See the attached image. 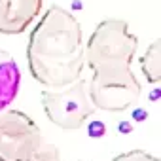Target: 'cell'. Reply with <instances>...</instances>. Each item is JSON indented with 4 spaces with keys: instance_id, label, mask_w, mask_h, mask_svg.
<instances>
[{
    "instance_id": "1",
    "label": "cell",
    "mask_w": 161,
    "mask_h": 161,
    "mask_svg": "<svg viewBox=\"0 0 161 161\" xmlns=\"http://www.w3.org/2000/svg\"><path fill=\"white\" fill-rule=\"evenodd\" d=\"M138 38L123 19H104L86 44V64L91 68L89 97L97 110L125 112L142 93L140 82L131 70Z\"/></svg>"
},
{
    "instance_id": "2",
    "label": "cell",
    "mask_w": 161,
    "mask_h": 161,
    "mask_svg": "<svg viewBox=\"0 0 161 161\" xmlns=\"http://www.w3.org/2000/svg\"><path fill=\"white\" fill-rule=\"evenodd\" d=\"M31 76L49 89H61L82 78L86 42L76 15L51 6L36 23L27 46Z\"/></svg>"
},
{
    "instance_id": "3",
    "label": "cell",
    "mask_w": 161,
    "mask_h": 161,
    "mask_svg": "<svg viewBox=\"0 0 161 161\" xmlns=\"http://www.w3.org/2000/svg\"><path fill=\"white\" fill-rule=\"evenodd\" d=\"M0 161H61V153L55 144L44 138L31 116L21 110H2Z\"/></svg>"
},
{
    "instance_id": "4",
    "label": "cell",
    "mask_w": 161,
    "mask_h": 161,
    "mask_svg": "<svg viewBox=\"0 0 161 161\" xmlns=\"http://www.w3.org/2000/svg\"><path fill=\"white\" fill-rule=\"evenodd\" d=\"M42 106L47 119L64 131L80 129L97 110L89 97L87 82L82 78L66 87L42 91Z\"/></svg>"
},
{
    "instance_id": "5",
    "label": "cell",
    "mask_w": 161,
    "mask_h": 161,
    "mask_svg": "<svg viewBox=\"0 0 161 161\" xmlns=\"http://www.w3.org/2000/svg\"><path fill=\"white\" fill-rule=\"evenodd\" d=\"M44 0H0V34H21L40 15Z\"/></svg>"
},
{
    "instance_id": "6",
    "label": "cell",
    "mask_w": 161,
    "mask_h": 161,
    "mask_svg": "<svg viewBox=\"0 0 161 161\" xmlns=\"http://www.w3.org/2000/svg\"><path fill=\"white\" fill-rule=\"evenodd\" d=\"M21 84V72L17 63L4 55V59L0 61V112L8 110V106L15 101L17 91Z\"/></svg>"
},
{
    "instance_id": "7",
    "label": "cell",
    "mask_w": 161,
    "mask_h": 161,
    "mask_svg": "<svg viewBox=\"0 0 161 161\" xmlns=\"http://www.w3.org/2000/svg\"><path fill=\"white\" fill-rule=\"evenodd\" d=\"M140 68L150 84H157L161 80V40L152 42L146 53L140 59Z\"/></svg>"
},
{
    "instance_id": "8",
    "label": "cell",
    "mask_w": 161,
    "mask_h": 161,
    "mask_svg": "<svg viewBox=\"0 0 161 161\" xmlns=\"http://www.w3.org/2000/svg\"><path fill=\"white\" fill-rule=\"evenodd\" d=\"M112 161H159V159L144 150H131V152H123L116 155Z\"/></svg>"
}]
</instances>
